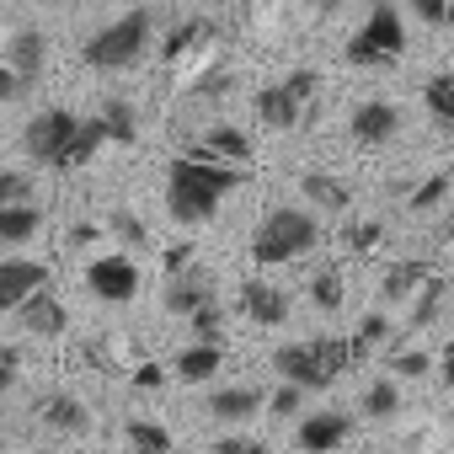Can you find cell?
<instances>
[{
	"instance_id": "obj_1",
	"label": "cell",
	"mask_w": 454,
	"mask_h": 454,
	"mask_svg": "<svg viewBox=\"0 0 454 454\" xmlns=\"http://www.w3.org/2000/svg\"><path fill=\"white\" fill-rule=\"evenodd\" d=\"M247 182L241 166H219V160H203V155H176L171 171H166V208L176 224H203L219 214V203L231 198L236 187Z\"/></svg>"
},
{
	"instance_id": "obj_2",
	"label": "cell",
	"mask_w": 454,
	"mask_h": 454,
	"mask_svg": "<svg viewBox=\"0 0 454 454\" xmlns=\"http://www.w3.org/2000/svg\"><path fill=\"white\" fill-rule=\"evenodd\" d=\"M358 364V348H353V337H316V342H289V348H278L273 353V369L284 374V385H294V390H326L337 374H348Z\"/></svg>"
},
{
	"instance_id": "obj_3",
	"label": "cell",
	"mask_w": 454,
	"mask_h": 454,
	"mask_svg": "<svg viewBox=\"0 0 454 454\" xmlns=\"http://www.w3.org/2000/svg\"><path fill=\"white\" fill-rule=\"evenodd\" d=\"M316 241H321V224H316L310 208H273L252 231V262L257 268H278V262L305 257Z\"/></svg>"
},
{
	"instance_id": "obj_4",
	"label": "cell",
	"mask_w": 454,
	"mask_h": 454,
	"mask_svg": "<svg viewBox=\"0 0 454 454\" xmlns=\"http://www.w3.org/2000/svg\"><path fill=\"white\" fill-rule=\"evenodd\" d=\"M150 27H155V17H150L145 6L123 12L118 22H107V27L86 43V65H91V70H129V65L150 49Z\"/></svg>"
},
{
	"instance_id": "obj_5",
	"label": "cell",
	"mask_w": 454,
	"mask_h": 454,
	"mask_svg": "<svg viewBox=\"0 0 454 454\" xmlns=\"http://www.w3.org/2000/svg\"><path fill=\"white\" fill-rule=\"evenodd\" d=\"M406 54V27L390 0H374L364 27L348 38V65H395Z\"/></svg>"
},
{
	"instance_id": "obj_6",
	"label": "cell",
	"mask_w": 454,
	"mask_h": 454,
	"mask_svg": "<svg viewBox=\"0 0 454 454\" xmlns=\"http://www.w3.org/2000/svg\"><path fill=\"white\" fill-rule=\"evenodd\" d=\"M316 97H321V70L300 65V70H289L278 86H262V91H257V118H262L268 129H294V123L310 113Z\"/></svg>"
},
{
	"instance_id": "obj_7",
	"label": "cell",
	"mask_w": 454,
	"mask_h": 454,
	"mask_svg": "<svg viewBox=\"0 0 454 454\" xmlns=\"http://www.w3.org/2000/svg\"><path fill=\"white\" fill-rule=\"evenodd\" d=\"M75 129H81V113H70V107H43V113L27 123V134H22L27 160H33V166H49V171H65V155H70Z\"/></svg>"
},
{
	"instance_id": "obj_8",
	"label": "cell",
	"mask_w": 454,
	"mask_h": 454,
	"mask_svg": "<svg viewBox=\"0 0 454 454\" xmlns=\"http://www.w3.org/2000/svg\"><path fill=\"white\" fill-rule=\"evenodd\" d=\"M86 289H91L97 300H107V305H129V300L139 294V262L123 257V252L91 257V262H86Z\"/></svg>"
},
{
	"instance_id": "obj_9",
	"label": "cell",
	"mask_w": 454,
	"mask_h": 454,
	"mask_svg": "<svg viewBox=\"0 0 454 454\" xmlns=\"http://www.w3.org/2000/svg\"><path fill=\"white\" fill-rule=\"evenodd\" d=\"M0 65H6V70L17 75V86L27 91V86L43 75V65H49V38H43L38 27H17V33L6 38V49H0Z\"/></svg>"
},
{
	"instance_id": "obj_10",
	"label": "cell",
	"mask_w": 454,
	"mask_h": 454,
	"mask_svg": "<svg viewBox=\"0 0 454 454\" xmlns=\"http://www.w3.org/2000/svg\"><path fill=\"white\" fill-rule=\"evenodd\" d=\"M49 289V268L33 257H6L0 262V310H22L33 294Z\"/></svg>"
},
{
	"instance_id": "obj_11",
	"label": "cell",
	"mask_w": 454,
	"mask_h": 454,
	"mask_svg": "<svg viewBox=\"0 0 454 454\" xmlns=\"http://www.w3.org/2000/svg\"><path fill=\"white\" fill-rule=\"evenodd\" d=\"M348 433H353L348 411H305V417L294 422V443H300V454H332V449L348 443Z\"/></svg>"
},
{
	"instance_id": "obj_12",
	"label": "cell",
	"mask_w": 454,
	"mask_h": 454,
	"mask_svg": "<svg viewBox=\"0 0 454 454\" xmlns=\"http://www.w3.org/2000/svg\"><path fill=\"white\" fill-rule=\"evenodd\" d=\"M395 129H401V107H395V102H380V97H374V102H358L353 118H348V134H353L358 145H369V150H374V145H390Z\"/></svg>"
},
{
	"instance_id": "obj_13",
	"label": "cell",
	"mask_w": 454,
	"mask_h": 454,
	"mask_svg": "<svg viewBox=\"0 0 454 454\" xmlns=\"http://www.w3.org/2000/svg\"><path fill=\"white\" fill-rule=\"evenodd\" d=\"M192 155L219 160V166H241V171H247V160H252V139H247L241 129H231V123H214V129L192 145Z\"/></svg>"
},
{
	"instance_id": "obj_14",
	"label": "cell",
	"mask_w": 454,
	"mask_h": 454,
	"mask_svg": "<svg viewBox=\"0 0 454 454\" xmlns=\"http://www.w3.org/2000/svg\"><path fill=\"white\" fill-rule=\"evenodd\" d=\"M203 411H208L214 422H252V417L262 411V390H257V385H224V390H208Z\"/></svg>"
},
{
	"instance_id": "obj_15",
	"label": "cell",
	"mask_w": 454,
	"mask_h": 454,
	"mask_svg": "<svg viewBox=\"0 0 454 454\" xmlns=\"http://www.w3.org/2000/svg\"><path fill=\"white\" fill-rule=\"evenodd\" d=\"M241 310H247V321H257V326H284V321H289V294L273 289V284H262V278H247V284H241Z\"/></svg>"
},
{
	"instance_id": "obj_16",
	"label": "cell",
	"mask_w": 454,
	"mask_h": 454,
	"mask_svg": "<svg viewBox=\"0 0 454 454\" xmlns=\"http://www.w3.org/2000/svg\"><path fill=\"white\" fill-rule=\"evenodd\" d=\"M38 422H49V433H86L91 427V411L70 390H49L38 401Z\"/></svg>"
},
{
	"instance_id": "obj_17",
	"label": "cell",
	"mask_w": 454,
	"mask_h": 454,
	"mask_svg": "<svg viewBox=\"0 0 454 454\" xmlns=\"http://www.w3.org/2000/svg\"><path fill=\"white\" fill-rule=\"evenodd\" d=\"M17 316H22V326H27L33 337H59V332L70 326V310H65V305H59V294H49V289H43V294H33Z\"/></svg>"
},
{
	"instance_id": "obj_18",
	"label": "cell",
	"mask_w": 454,
	"mask_h": 454,
	"mask_svg": "<svg viewBox=\"0 0 454 454\" xmlns=\"http://www.w3.org/2000/svg\"><path fill=\"white\" fill-rule=\"evenodd\" d=\"M427 278H433V268H427V262H417V257H406V262H395V268L380 278V300H385V305H406Z\"/></svg>"
},
{
	"instance_id": "obj_19",
	"label": "cell",
	"mask_w": 454,
	"mask_h": 454,
	"mask_svg": "<svg viewBox=\"0 0 454 454\" xmlns=\"http://www.w3.org/2000/svg\"><path fill=\"white\" fill-rule=\"evenodd\" d=\"M203 305H214V289H208L203 273H176V278L166 284V310H171V316H198Z\"/></svg>"
},
{
	"instance_id": "obj_20",
	"label": "cell",
	"mask_w": 454,
	"mask_h": 454,
	"mask_svg": "<svg viewBox=\"0 0 454 454\" xmlns=\"http://www.w3.org/2000/svg\"><path fill=\"white\" fill-rule=\"evenodd\" d=\"M300 192H305L316 208H326V214H342V208L353 203V187H348L342 176H326V171H305V176H300Z\"/></svg>"
},
{
	"instance_id": "obj_21",
	"label": "cell",
	"mask_w": 454,
	"mask_h": 454,
	"mask_svg": "<svg viewBox=\"0 0 454 454\" xmlns=\"http://www.w3.org/2000/svg\"><path fill=\"white\" fill-rule=\"evenodd\" d=\"M219 364H224V348H203V342H192V348L176 353V380H187V385H208V380L219 374Z\"/></svg>"
},
{
	"instance_id": "obj_22",
	"label": "cell",
	"mask_w": 454,
	"mask_h": 454,
	"mask_svg": "<svg viewBox=\"0 0 454 454\" xmlns=\"http://www.w3.org/2000/svg\"><path fill=\"white\" fill-rule=\"evenodd\" d=\"M43 231V208L38 203H17V208H0V241L6 247H22Z\"/></svg>"
},
{
	"instance_id": "obj_23",
	"label": "cell",
	"mask_w": 454,
	"mask_h": 454,
	"mask_svg": "<svg viewBox=\"0 0 454 454\" xmlns=\"http://www.w3.org/2000/svg\"><path fill=\"white\" fill-rule=\"evenodd\" d=\"M102 145H107V134H102L97 113H91V118H81V129H75V139H70V155H65V171H81V166H91Z\"/></svg>"
},
{
	"instance_id": "obj_24",
	"label": "cell",
	"mask_w": 454,
	"mask_h": 454,
	"mask_svg": "<svg viewBox=\"0 0 454 454\" xmlns=\"http://www.w3.org/2000/svg\"><path fill=\"white\" fill-rule=\"evenodd\" d=\"M123 438H129V454H171V433L150 417H134L123 427Z\"/></svg>"
},
{
	"instance_id": "obj_25",
	"label": "cell",
	"mask_w": 454,
	"mask_h": 454,
	"mask_svg": "<svg viewBox=\"0 0 454 454\" xmlns=\"http://www.w3.org/2000/svg\"><path fill=\"white\" fill-rule=\"evenodd\" d=\"M97 123H102V134H107V145H134V107L129 102H107L102 113H97Z\"/></svg>"
},
{
	"instance_id": "obj_26",
	"label": "cell",
	"mask_w": 454,
	"mask_h": 454,
	"mask_svg": "<svg viewBox=\"0 0 454 454\" xmlns=\"http://www.w3.org/2000/svg\"><path fill=\"white\" fill-rule=\"evenodd\" d=\"M422 102H427V113H433L438 123L454 129V75H433V81L422 86Z\"/></svg>"
},
{
	"instance_id": "obj_27",
	"label": "cell",
	"mask_w": 454,
	"mask_h": 454,
	"mask_svg": "<svg viewBox=\"0 0 454 454\" xmlns=\"http://www.w3.org/2000/svg\"><path fill=\"white\" fill-rule=\"evenodd\" d=\"M198 43H208V22H187V27H176V33L166 38V65H182Z\"/></svg>"
},
{
	"instance_id": "obj_28",
	"label": "cell",
	"mask_w": 454,
	"mask_h": 454,
	"mask_svg": "<svg viewBox=\"0 0 454 454\" xmlns=\"http://www.w3.org/2000/svg\"><path fill=\"white\" fill-rule=\"evenodd\" d=\"M438 300H443V278L433 273L422 289H417V300H411V316H406V326H427L433 316H438Z\"/></svg>"
},
{
	"instance_id": "obj_29",
	"label": "cell",
	"mask_w": 454,
	"mask_h": 454,
	"mask_svg": "<svg viewBox=\"0 0 454 454\" xmlns=\"http://www.w3.org/2000/svg\"><path fill=\"white\" fill-rule=\"evenodd\" d=\"M364 411H369V417H395V411H401V390H395V380H374V385L364 390Z\"/></svg>"
},
{
	"instance_id": "obj_30",
	"label": "cell",
	"mask_w": 454,
	"mask_h": 454,
	"mask_svg": "<svg viewBox=\"0 0 454 454\" xmlns=\"http://www.w3.org/2000/svg\"><path fill=\"white\" fill-rule=\"evenodd\" d=\"M310 300H316L321 310H342V273H337V268H321V273L310 278Z\"/></svg>"
},
{
	"instance_id": "obj_31",
	"label": "cell",
	"mask_w": 454,
	"mask_h": 454,
	"mask_svg": "<svg viewBox=\"0 0 454 454\" xmlns=\"http://www.w3.org/2000/svg\"><path fill=\"white\" fill-rule=\"evenodd\" d=\"M33 203V176L27 171H0V208Z\"/></svg>"
},
{
	"instance_id": "obj_32",
	"label": "cell",
	"mask_w": 454,
	"mask_h": 454,
	"mask_svg": "<svg viewBox=\"0 0 454 454\" xmlns=\"http://www.w3.org/2000/svg\"><path fill=\"white\" fill-rule=\"evenodd\" d=\"M385 369H390L385 380H422V374L433 369V358H427V353H390Z\"/></svg>"
},
{
	"instance_id": "obj_33",
	"label": "cell",
	"mask_w": 454,
	"mask_h": 454,
	"mask_svg": "<svg viewBox=\"0 0 454 454\" xmlns=\"http://www.w3.org/2000/svg\"><path fill=\"white\" fill-rule=\"evenodd\" d=\"M192 321V337L203 342V348H219V332H224V316H219V305H203L198 316H187Z\"/></svg>"
},
{
	"instance_id": "obj_34",
	"label": "cell",
	"mask_w": 454,
	"mask_h": 454,
	"mask_svg": "<svg viewBox=\"0 0 454 454\" xmlns=\"http://www.w3.org/2000/svg\"><path fill=\"white\" fill-rule=\"evenodd\" d=\"M390 337V316L385 310H369L364 321H358V337H353V348L364 353V348H374V342H385Z\"/></svg>"
},
{
	"instance_id": "obj_35",
	"label": "cell",
	"mask_w": 454,
	"mask_h": 454,
	"mask_svg": "<svg viewBox=\"0 0 454 454\" xmlns=\"http://www.w3.org/2000/svg\"><path fill=\"white\" fill-rule=\"evenodd\" d=\"M443 198H449V176H427V182L411 192V208H417V214H427V208H438Z\"/></svg>"
},
{
	"instance_id": "obj_36",
	"label": "cell",
	"mask_w": 454,
	"mask_h": 454,
	"mask_svg": "<svg viewBox=\"0 0 454 454\" xmlns=\"http://www.w3.org/2000/svg\"><path fill=\"white\" fill-rule=\"evenodd\" d=\"M268 411H273V417H305V390H294V385H284V390H273V401H268Z\"/></svg>"
},
{
	"instance_id": "obj_37",
	"label": "cell",
	"mask_w": 454,
	"mask_h": 454,
	"mask_svg": "<svg viewBox=\"0 0 454 454\" xmlns=\"http://www.w3.org/2000/svg\"><path fill=\"white\" fill-rule=\"evenodd\" d=\"M214 454H268V443L262 438H247V433H224L214 443Z\"/></svg>"
},
{
	"instance_id": "obj_38",
	"label": "cell",
	"mask_w": 454,
	"mask_h": 454,
	"mask_svg": "<svg viewBox=\"0 0 454 454\" xmlns=\"http://www.w3.org/2000/svg\"><path fill=\"white\" fill-rule=\"evenodd\" d=\"M380 236H385L380 224H374V219H364V224H353V231H348V247H353V252H374V247H380Z\"/></svg>"
},
{
	"instance_id": "obj_39",
	"label": "cell",
	"mask_w": 454,
	"mask_h": 454,
	"mask_svg": "<svg viewBox=\"0 0 454 454\" xmlns=\"http://www.w3.org/2000/svg\"><path fill=\"white\" fill-rule=\"evenodd\" d=\"M17 374H22V358H17V348H6V342H0V395H6V390L17 385Z\"/></svg>"
},
{
	"instance_id": "obj_40",
	"label": "cell",
	"mask_w": 454,
	"mask_h": 454,
	"mask_svg": "<svg viewBox=\"0 0 454 454\" xmlns=\"http://www.w3.org/2000/svg\"><path fill=\"white\" fill-rule=\"evenodd\" d=\"M406 6H411V12H417L427 27H438V22L449 17V0H406Z\"/></svg>"
},
{
	"instance_id": "obj_41",
	"label": "cell",
	"mask_w": 454,
	"mask_h": 454,
	"mask_svg": "<svg viewBox=\"0 0 454 454\" xmlns=\"http://www.w3.org/2000/svg\"><path fill=\"white\" fill-rule=\"evenodd\" d=\"M113 231H118L123 241H134V247H145V224H139L134 214H113Z\"/></svg>"
},
{
	"instance_id": "obj_42",
	"label": "cell",
	"mask_w": 454,
	"mask_h": 454,
	"mask_svg": "<svg viewBox=\"0 0 454 454\" xmlns=\"http://www.w3.org/2000/svg\"><path fill=\"white\" fill-rule=\"evenodd\" d=\"M187 262H192V247H171V252H166V273H171V278L187 273Z\"/></svg>"
},
{
	"instance_id": "obj_43",
	"label": "cell",
	"mask_w": 454,
	"mask_h": 454,
	"mask_svg": "<svg viewBox=\"0 0 454 454\" xmlns=\"http://www.w3.org/2000/svg\"><path fill=\"white\" fill-rule=\"evenodd\" d=\"M12 97H22V86H17V75L0 65V102H12Z\"/></svg>"
},
{
	"instance_id": "obj_44",
	"label": "cell",
	"mask_w": 454,
	"mask_h": 454,
	"mask_svg": "<svg viewBox=\"0 0 454 454\" xmlns=\"http://www.w3.org/2000/svg\"><path fill=\"white\" fill-rule=\"evenodd\" d=\"M160 380H166V374H160L155 364H145V369H134V385H160Z\"/></svg>"
},
{
	"instance_id": "obj_45",
	"label": "cell",
	"mask_w": 454,
	"mask_h": 454,
	"mask_svg": "<svg viewBox=\"0 0 454 454\" xmlns=\"http://www.w3.org/2000/svg\"><path fill=\"white\" fill-rule=\"evenodd\" d=\"M70 241H75V247H86V241H97V224H75V231H70Z\"/></svg>"
},
{
	"instance_id": "obj_46",
	"label": "cell",
	"mask_w": 454,
	"mask_h": 454,
	"mask_svg": "<svg viewBox=\"0 0 454 454\" xmlns=\"http://www.w3.org/2000/svg\"><path fill=\"white\" fill-rule=\"evenodd\" d=\"M321 6H326V12H337V6H342V0H321Z\"/></svg>"
},
{
	"instance_id": "obj_47",
	"label": "cell",
	"mask_w": 454,
	"mask_h": 454,
	"mask_svg": "<svg viewBox=\"0 0 454 454\" xmlns=\"http://www.w3.org/2000/svg\"><path fill=\"white\" fill-rule=\"evenodd\" d=\"M54 6H70V0H54Z\"/></svg>"
}]
</instances>
